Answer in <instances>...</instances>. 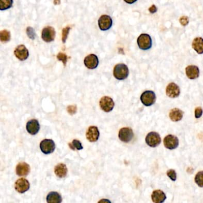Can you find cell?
I'll return each mask as SVG.
<instances>
[{
  "instance_id": "6da1fadb",
  "label": "cell",
  "mask_w": 203,
  "mask_h": 203,
  "mask_svg": "<svg viewBox=\"0 0 203 203\" xmlns=\"http://www.w3.org/2000/svg\"><path fill=\"white\" fill-rule=\"evenodd\" d=\"M113 75L118 80H124L129 75V69L125 64H118L113 70Z\"/></svg>"
},
{
  "instance_id": "7a4b0ae2",
  "label": "cell",
  "mask_w": 203,
  "mask_h": 203,
  "mask_svg": "<svg viewBox=\"0 0 203 203\" xmlns=\"http://www.w3.org/2000/svg\"><path fill=\"white\" fill-rule=\"evenodd\" d=\"M137 44L139 49L148 50L152 47V39L148 34L142 33L138 38Z\"/></svg>"
},
{
  "instance_id": "3957f363",
  "label": "cell",
  "mask_w": 203,
  "mask_h": 203,
  "mask_svg": "<svg viewBox=\"0 0 203 203\" xmlns=\"http://www.w3.org/2000/svg\"><path fill=\"white\" fill-rule=\"evenodd\" d=\"M140 99L144 106H151L154 104L156 97L153 91H146L142 94Z\"/></svg>"
},
{
  "instance_id": "277c9868",
  "label": "cell",
  "mask_w": 203,
  "mask_h": 203,
  "mask_svg": "<svg viewBox=\"0 0 203 203\" xmlns=\"http://www.w3.org/2000/svg\"><path fill=\"white\" fill-rule=\"evenodd\" d=\"M56 148L54 142L52 139H44L40 143V149L45 154H49L54 152Z\"/></svg>"
},
{
  "instance_id": "5b68a950",
  "label": "cell",
  "mask_w": 203,
  "mask_h": 203,
  "mask_svg": "<svg viewBox=\"0 0 203 203\" xmlns=\"http://www.w3.org/2000/svg\"><path fill=\"white\" fill-rule=\"evenodd\" d=\"M145 142L151 147H156L161 142L160 136L157 132H151L146 136Z\"/></svg>"
},
{
  "instance_id": "8992f818",
  "label": "cell",
  "mask_w": 203,
  "mask_h": 203,
  "mask_svg": "<svg viewBox=\"0 0 203 203\" xmlns=\"http://www.w3.org/2000/svg\"><path fill=\"white\" fill-rule=\"evenodd\" d=\"M100 106L105 112H110L113 110L115 107V103L110 97L105 96L102 97L100 101Z\"/></svg>"
},
{
  "instance_id": "52a82bcc",
  "label": "cell",
  "mask_w": 203,
  "mask_h": 203,
  "mask_svg": "<svg viewBox=\"0 0 203 203\" xmlns=\"http://www.w3.org/2000/svg\"><path fill=\"white\" fill-rule=\"evenodd\" d=\"M119 138L121 141L127 143L134 138L133 131L129 127L122 128L119 132Z\"/></svg>"
},
{
  "instance_id": "ba28073f",
  "label": "cell",
  "mask_w": 203,
  "mask_h": 203,
  "mask_svg": "<svg viewBox=\"0 0 203 203\" xmlns=\"http://www.w3.org/2000/svg\"><path fill=\"white\" fill-rule=\"evenodd\" d=\"M56 37V31L54 28L47 26L44 28L42 31L41 37L46 42H50L54 40Z\"/></svg>"
},
{
  "instance_id": "9c48e42d",
  "label": "cell",
  "mask_w": 203,
  "mask_h": 203,
  "mask_svg": "<svg viewBox=\"0 0 203 203\" xmlns=\"http://www.w3.org/2000/svg\"><path fill=\"white\" fill-rule=\"evenodd\" d=\"M112 24V19L108 15H103L98 20V26L101 30H107L110 29Z\"/></svg>"
},
{
  "instance_id": "30bf717a",
  "label": "cell",
  "mask_w": 203,
  "mask_h": 203,
  "mask_svg": "<svg viewBox=\"0 0 203 203\" xmlns=\"http://www.w3.org/2000/svg\"><path fill=\"white\" fill-rule=\"evenodd\" d=\"M164 145L167 149L174 150L179 145L178 138L172 135L166 136L164 139Z\"/></svg>"
},
{
  "instance_id": "8fae6325",
  "label": "cell",
  "mask_w": 203,
  "mask_h": 203,
  "mask_svg": "<svg viewBox=\"0 0 203 203\" xmlns=\"http://www.w3.org/2000/svg\"><path fill=\"white\" fill-rule=\"evenodd\" d=\"M30 184L29 181L25 178H20L15 182V189L19 193H23L29 190Z\"/></svg>"
},
{
  "instance_id": "7c38bea8",
  "label": "cell",
  "mask_w": 203,
  "mask_h": 203,
  "mask_svg": "<svg viewBox=\"0 0 203 203\" xmlns=\"http://www.w3.org/2000/svg\"><path fill=\"white\" fill-rule=\"evenodd\" d=\"M100 136V132L97 126L89 127L86 133V137L89 142H94L98 141Z\"/></svg>"
},
{
  "instance_id": "4fadbf2b",
  "label": "cell",
  "mask_w": 203,
  "mask_h": 203,
  "mask_svg": "<svg viewBox=\"0 0 203 203\" xmlns=\"http://www.w3.org/2000/svg\"><path fill=\"white\" fill-rule=\"evenodd\" d=\"M14 55L20 61H24L29 57V51L23 45H20L14 50Z\"/></svg>"
},
{
  "instance_id": "5bb4252c",
  "label": "cell",
  "mask_w": 203,
  "mask_h": 203,
  "mask_svg": "<svg viewBox=\"0 0 203 203\" xmlns=\"http://www.w3.org/2000/svg\"><path fill=\"white\" fill-rule=\"evenodd\" d=\"M84 64L89 69H94L97 68L99 61L98 58L95 54H89L84 59Z\"/></svg>"
},
{
  "instance_id": "9a60e30c",
  "label": "cell",
  "mask_w": 203,
  "mask_h": 203,
  "mask_svg": "<svg viewBox=\"0 0 203 203\" xmlns=\"http://www.w3.org/2000/svg\"><path fill=\"white\" fill-rule=\"evenodd\" d=\"M40 129V125L38 121L36 119L29 120L26 124V130L30 134L34 135L38 134Z\"/></svg>"
},
{
  "instance_id": "2e32d148",
  "label": "cell",
  "mask_w": 203,
  "mask_h": 203,
  "mask_svg": "<svg viewBox=\"0 0 203 203\" xmlns=\"http://www.w3.org/2000/svg\"><path fill=\"white\" fill-rule=\"evenodd\" d=\"M166 94L170 98L178 97L180 94L179 87L174 83L169 84L166 88Z\"/></svg>"
},
{
  "instance_id": "e0dca14e",
  "label": "cell",
  "mask_w": 203,
  "mask_h": 203,
  "mask_svg": "<svg viewBox=\"0 0 203 203\" xmlns=\"http://www.w3.org/2000/svg\"><path fill=\"white\" fill-rule=\"evenodd\" d=\"M30 166L25 162H20L16 168V174L20 176H26L30 172Z\"/></svg>"
},
{
  "instance_id": "ac0fdd59",
  "label": "cell",
  "mask_w": 203,
  "mask_h": 203,
  "mask_svg": "<svg viewBox=\"0 0 203 203\" xmlns=\"http://www.w3.org/2000/svg\"><path fill=\"white\" fill-rule=\"evenodd\" d=\"M186 74L187 77L190 79H195L199 76V68L193 65H190L186 68Z\"/></svg>"
},
{
  "instance_id": "d6986e66",
  "label": "cell",
  "mask_w": 203,
  "mask_h": 203,
  "mask_svg": "<svg viewBox=\"0 0 203 203\" xmlns=\"http://www.w3.org/2000/svg\"><path fill=\"white\" fill-rule=\"evenodd\" d=\"M54 173L60 178H65L68 174V168L66 165L59 163L54 168Z\"/></svg>"
},
{
  "instance_id": "ffe728a7",
  "label": "cell",
  "mask_w": 203,
  "mask_h": 203,
  "mask_svg": "<svg viewBox=\"0 0 203 203\" xmlns=\"http://www.w3.org/2000/svg\"><path fill=\"white\" fill-rule=\"evenodd\" d=\"M151 198L153 201L155 203H163L166 199V196L165 193L161 190H156L153 191L151 195Z\"/></svg>"
},
{
  "instance_id": "44dd1931",
  "label": "cell",
  "mask_w": 203,
  "mask_h": 203,
  "mask_svg": "<svg viewBox=\"0 0 203 203\" xmlns=\"http://www.w3.org/2000/svg\"><path fill=\"white\" fill-rule=\"evenodd\" d=\"M192 46L193 49L199 54L203 53V39L197 37L193 39Z\"/></svg>"
},
{
  "instance_id": "7402d4cb",
  "label": "cell",
  "mask_w": 203,
  "mask_h": 203,
  "mask_svg": "<svg viewBox=\"0 0 203 203\" xmlns=\"http://www.w3.org/2000/svg\"><path fill=\"white\" fill-rule=\"evenodd\" d=\"M183 115L184 112L182 110L175 108L170 110L169 113V117L172 121L178 122L182 119Z\"/></svg>"
},
{
  "instance_id": "603a6c76",
  "label": "cell",
  "mask_w": 203,
  "mask_h": 203,
  "mask_svg": "<svg viewBox=\"0 0 203 203\" xmlns=\"http://www.w3.org/2000/svg\"><path fill=\"white\" fill-rule=\"evenodd\" d=\"M47 201L49 203H60L62 201V198L57 192H50L47 196Z\"/></svg>"
},
{
  "instance_id": "cb8c5ba5",
  "label": "cell",
  "mask_w": 203,
  "mask_h": 203,
  "mask_svg": "<svg viewBox=\"0 0 203 203\" xmlns=\"http://www.w3.org/2000/svg\"><path fill=\"white\" fill-rule=\"evenodd\" d=\"M0 39L3 43L9 42L10 39V32L6 29L1 30L0 32Z\"/></svg>"
},
{
  "instance_id": "d4e9b609",
  "label": "cell",
  "mask_w": 203,
  "mask_h": 203,
  "mask_svg": "<svg viewBox=\"0 0 203 203\" xmlns=\"http://www.w3.org/2000/svg\"><path fill=\"white\" fill-rule=\"evenodd\" d=\"M13 0H0V10H6L11 7Z\"/></svg>"
},
{
  "instance_id": "484cf974",
  "label": "cell",
  "mask_w": 203,
  "mask_h": 203,
  "mask_svg": "<svg viewBox=\"0 0 203 203\" xmlns=\"http://www.w3.org/2000/svg\"><path fill=\"white\" fill-rule=\"evenodd\" d=\"M68 146L72 150H81L83 149L82 143L77 139L73 140L72 142L68 144Z\"/></svg>"
},
{
  "instance_id": "4316f807",
  "label": "cell",
  "mask_w": 203,
  "mask_h": 203,
  "mask_svg": "<svg viewBox=\"0 0 203 203\" xmlns=\"http://www.w3.org/2000/svg\"><path fill=\"white\" fill-rule=\"evenodd\" d=\"M195 182L200 187H203V171L199 172L196 174Z\"/></svg>"
},
{
  "instance_id": "83f0119b",
  "label": "cell",
  "mask_w": 203,
  "mask_h": 203,
  "mask_svg": "<svg viewBox=\"0 0 203 203\" xmlns=\"http://www.w3.org/2000/svg\"><path fill=\"white\" fill-rule=\"evenodd\" d=\"M26 33L28 37L31 39H35L36 37V33L35 30L32 27H28L26 29Z\"/></svg>"
},
{
  "instance_id": "f1b7e54d",
  "label": "cell",
  "mask_w": 203,
  "mask_h": 203,
  "mask_svg": "<svg viewBox=\"0 0 203 203\" xmlns=\"http://www.w3.org/2000/svg\"><path fill=\"white\" fill-rule=\"evenodd\" d=\"M57 58L58 60L62 61L64 64V66H66V63H67V61H68V57L65 54H64L63 53H59L57 56Z\"/></svg>"
},
{
  "instance_id": "f546056e",
  "label": "cell",
  "mask_w": 203,
  "mask_h": 203,
  "mask_svg": "<svg viewBox=\"0 0 203 203\" xmlns=\"http://www.w3.org/2000/svg\"><path fill=\"white\" fill-rule=\"evenodd\" d=\"M70 30V26H67L63 29L62 32V41L63 43L66 42V41L68 38V34L69 33V31Z\"/></svg>"
},
{
  "instance_id": "4dcf8cb0",
  "label": "cell",
  "mask_w": 203,
  "mask_h": 203,
  "mask_svg": "<svg viewBox=\"0 0 203 203\" xmlns=\"http://www.w3.org/2000/svg\"><path fill=\"white\" fill-rule=\"evenodd\" d=\"M167 174L168 176V177L173 181H175L176 180V178H177V175H176V173L174 171V170L173 169H170L167 172Z\"/></svg>"
},
{
  "instance_id": "1f68e13d",
  "label": "cell",
  "mask_w": 203,
  "mask_h": 203,
  "mask_svg": "<svg viewBox=\"0 0 203 203\" xmlns=\"http://www.w3.org/2000/svg\"><path fill=\"white\" fill-rule=\"evenodd\" d=\"M67 111L70 115H73L76 113L77 111V107L75 105L68 106L67 108Z\"/></svg>"
},
{
  "instance_id": "d6a6232c",
  "label": "cell",
  "mask_w": 203,
  "mask_h": 203,
  "mask_svg": "<svg viewBox=\"0 0 203 203\" xmlns=\"http://www.w3.org/2000/svg\"><path fill=\"white\" fill-rule=\"evenodd\" d=\"M203 115V109L201 107H198L195 108V116L196 118H200Z\"/></svg>"
},
{
  "instance_id": "836d02e7",
  "label": "cell",
  "mask_w": 203,
  "mask_h": 203,
  "mask_svg": "<svg viewBox=\"0 0 203 203\" xmlns=\"http://www.w3.org/2000/svg\"><path fill=\"white\" fill-rule=\"evenodd\" d=\"M179 21L182 26H186L189 23V19L186 16H182L179 19Z\"/></svg>"
},
{
  "instance_id": "e575fe53",
  "label": "cell",
  "mask_w": 203,
  "mask_h": 203,
  "mask_svg": "<svg viewBox=\"0 0 203 203\" xmlns=\"http://www.w3.org/2000/svg\"><path fill=\"white\" fill-rule=\"evenodd\" d=\"M157 8L156 7V6L155 5H152V6L149 9L150 12L152 14L155 13L157 11Z\"/></svg>"
},
{
  "instance_id": "d590c367",
  "label": "cell",
  "mask_w": 203,
  "mask_h": 203,
  "mask_svg": "<svg viewBox=\"0 0 203 203\" xmlns=\"http://www.w3.org/2000/svg\"><path fill=\"white\" fill-rule=\"evenodd\" d=\"M124 1L127 4H134V2H135L137 0H124Z\"/></svg>"
},
{
  "instance_id": "8d00e7d4",
  "label": "cell",
  "mask_w": 203,
  "mask_h": 203,
  "mask_svg": "<svg viewBox=\"0 0 203 203\" xmlns=\"http://www.w3.org/2000/svg\"><path fill=\"white\" fill-rule=\"evenodd\" d=\"M54 4L55 5H58L60 3V0H54Z\"/></svg>"
}]
</instances>
